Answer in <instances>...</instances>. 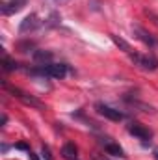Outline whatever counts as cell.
Segmentation results:
<instances>
[{"mask_svg": "<svg viewBox=\"0 0 158 160\" xmlns=\"http://www.w3.org/2000/svg\"><path fill=\"white\" fill-rule=\"evenodd\" d=\"M34 60L41 63V65H47L52 62V52H47V50H36L34 52Z\"/></svg>", "mask_w": 158, "mask_h": 160, "instance_id": "obj_9", "label": "cell"}, {"mask_svg": "<svg viewBox=\"0 0 158 160\" xmlns=\"http://www.w3.org/2000/svg\"><path fill=\"white\" fill-rule=\"evenodd\" d=\"M128 132L132 134V136H136V138H140V140H143V142H147L153 134H151V130L149 128H145L143 125H140V123H132V125H128Z\"/></svg>", "mask_w": 158, "mask_h": 160, "instance_id": "obj_7", "label": "cell"}, {"mask_svg": "<svg viewBox=\"0 0 158 160\" xmlns=\"http://www.w3.org/2000/svg\"><path fill=\"white\" fill-rule=\"evenodd\" d=\"M128 56H130V60H132L138 67H141V69H145V71H156L158 69V58L153 56V54L143 56V54L132 52V54H128Z\"/></svg>", "mask_w": 158, "mask_h": 160, "instance_id": "obj_2", "label": "cell"}, {"mask_svg": "<svg viewBox=\"0 0 158 160\" xmlns=\"http://www.w3.org/2000/svg\"><path fill=\"white\" fill-rule=\"evenodd\" d=\"M110 38H112V41H114V43L117 45V47L121 48V50H125L126 54H132V47H130V45H128L126 41L123 39V38H119V36H114V34H112Z\"/></svg>", "mask_w": 158, "mask_h": 160, "instance_id": "obj_11", "label": "cell"}, {"mask_svg": "<svg viewBox=\"0 0 158 160\" xmlns=\"http://www.w3.org/2000/svg\"><path fill=\"white\" fill-rule=\"evenodd\" d=\"M9 91L13 93V95H17L24 104H28V106H32V108H37V110H45V104L37 101L36 97H32V95H28V93H24V91H21L19 88H9Z\"/></svg>", "mask_w": 158, "mask_h": 160, "instance_id": "obj_4", "label": "cell"}, {"mask_svg": "<svg viewBox=\"0 0 158 160\" xmlns=\"http://www.w3.org/2000/svg\"><path fill=\"white\" fill-rule=\"evenodd\" d=\"M17 149H22V151H26V153H30V147H28L26 143H17Z\"/></svg>", "mask_w": 158, "mask_h": 160, "instance_id": "obj_15", "label": "cell"}, {"mask_svg": "<svg viewBox=\"0 0 158 160\" xmlns=\"http://www.w3.org/2000/svg\"><path fill=\"white\" fill-rule=\"evenodd\" d=\"M39 26H41L39 17H37L36 13H30V15H26V17L22 19V22H21V26H19V32H21V34H28V32L37 30Z\"/></svg>", "mask_w": 158, "mask_h": 160, "instance_id": "obj_5", "label": "cell"}, {"mask_svg": "<svg viewBox=\"0 0 158 160\" xmlns=\"http://www.w3.org/2000/svg\"><path fill=\"white\" fill-rule=\"evenodd\" d=\"M145 15H149L151 19H155V22L158 24V15L155 13V11H151V9H145Z\"/></svg>", "mask_w": 158, "mask_h": 160, "instance_id": "obj_14", "label": "cell"}, {"mask_svg": "<svg viewBox=\"0 0 158 160\" xmlns=\"http://www.w3.org/2000/svg\"><path fill=\"white\" fill-rule=\"evenodd\" d=\"M62 157L65 160H75L77 158V145L75 143H65L62 147Z\"/></svg>", "mask_w": 158, "mask_h": 160, "instance_id": "obj_10", "label": "cell"}, {"mask_svg": "<svg viewBox=\"0 0 158 160\" xmlns=\"http://www.w3.org/2000/svg\"><path fill=\"white\" fill-rule=\"evenodd\" d=\"M26 0H9V2H4L2 4V15H11V13H17L24 8Z\"/></svg>", "mask_w": 158, "mask_h": 160, "instance_id": "obj_8", "label": "cell"}, {"mask_svg": "<svg viewBox=\"0 0 158 160\" xmlns=\"http://www.w3.org/2000/svg\"><path fill=\"white\" fill-rule=\"evenodd\" d=\"M132 32H134V36L138 38V39L141 41L143 45H147L149 48H158V38H155L149 30H145L143 26H140V24H134L132 26Z\"/></svg>", "mask_w": 158, "mask_h": 160, "instance_id": "obj_3", "label": "cell"}, {"mask_svg": "<svg viewBox=\"0 0 158 160\" xmlns=\"http://www.w3.org/2000/svg\"><path fill=\"white\" fill-rule=\"evenodd\" d=\"M17 67H19V65H17V62H13V60H11V58H7V56L4 58V69H6V71H15Z\"/></svg>", "mask_w": 158, "mask_h": 160, "instance_id": "obj_13", "label": "cell"}, {"mask_svg": "<svg viewBox=\"0 0 158 160\" xmlns=\"http://www.w3.org/2000/svg\"><path fill=\"white\" fill-rule=\"evenodd\" d=\"M106 153L112 157H123V149L119 147L117 143H108L106 145Z\"/></svg>", "mask_w": 158, "mask_h": 160, "instance_id": "obj_12", "label": "cell"}, {"mask_svg": "<svg viewBox=\"0 0 158 160\" xmlns=\"http://www.w3.org/2000/svg\"><path fill=\"white\" fill-rule=\"evenodd\" d=\"M95 108H97V112H99L101 116H104L106 119H110V121H121L123 118H125L123 112H119V110L112 108V106H108V104H102V102H97Z\"/></svg>", "mask_w": 158, "mask_h": 160, "instance_id": "obj_6", "label": "cell"}, {"mask_svg": "<svg viewBox=\"0 0 158 160\" xmlns=\"http://www.w3.org/2000/svg\"><path fill=\"white\" fill-rule=\"evenodd\" d=\"M153 157H155V160H158V149H155V153H153Z\"/></svg>", "mask_w": 158, "mask_h": 160, "instance_id": "obj_17", "label": "cell"}, {"mask_svg": "<svg viewBox=\"0 0 158 160\" xmlns=\"http://www.w3.org/2000/svg\"><path fill=\"white\" fill-rule=\"evenodd\" d=\"M28 157H30V158H32V160H39V158H37V157H36V155H34V153H32V151L28 153Z\"/></svg>", "mask_w": 158, "mask_h": 160, "instance_id": "obj_16", "label": "cell"}, {"mask_svg": "<svg viewBox=\"0 0 158 160\" xmlns=\"http://www.w3.org/2000/svg\"><path fill=\"white\" fill-rule=\"evenodd\" d=\"M32 73L47 77V78H63L67 75V65H63V63H47V65H39V69H36Z\"/></svg>", "mask_w": 158, "mask_h": 160, "instance_id": "obj_1", "label": "cell"}]
</instances>
